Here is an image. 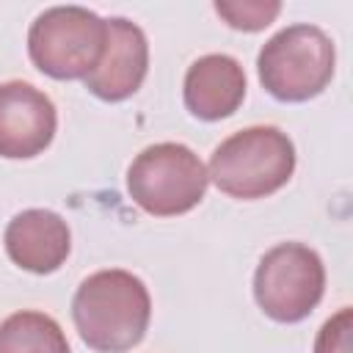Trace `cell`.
Listing matches in <instances>:
<instances>
[{
    "instance_id": "7a4b0ae2",
    "label": "cell",
    "mask_w": 353,
    "mask_h": 353,
    "mask_svg": "<svg viewBox=\"0 0 353 353\" xmlns=\"http://www.w3.org/2000/svg\"><path fill=\"white\" fill-rule=\"evenodd\" d=\"M295 171V146L270 124L245 127L221 141L210 157V179L232 199H265Z\"/></svg>"
},
{
    "instance_id": "52a82bcc",
    "label": "cell",
    "mask_w": 353,
    "mask_h": 353,
    "mask_svg": "<svg viewBox=\"0 0 353 353\" xmlns=\"http://www.w3.org/2000/svg\"><path fill=\"white\" fill-rule=\"evenodd\" d=\"M58 127L52 99L30 83H0V157L25 160L41 154Z\"/></svg>"
},
{
    "instance_id": "4fadbf2b",
    "label": "cell",
    "mask_w": 353,
    "mask_h": 353,
    "mask_svg": "<svg viewBox=\"0 0 353 353\" xmlns=\"http://www.w3.org/2000/svg\"><path fill=\"white\" fill-rule=\"evenodd\" d=\"M350 331H353V309L345 306L334 317H328L317 331L314 353H350Z\"/></svg>"
},
{
    "instance_id": "8fae6325",
    "label": "cell",
    "mask_w": 353,
    "mask_h": 353,
    "mask_svg": "<svg viewBox=\"0 0 353 353\" xmlns=\"http://www.w3.org/2000/svg\"><path fill=\"white\" fill-rule=\"evenodd\" d=\"M0 353H72L63 328L44 312L22 309L0 323Z\"/></svg>"
},
{
    "instance_id": "ba28073f",
    "label": "cell",
    "mask_w": 353,
    "mask_h": 353,
    "mask_svg": "<svg viewBox=\"0 0 353 353\" xmlns=\"http://www.w3.org/2000/svg\"><path fill=\"white\" fill-rule=\"evenodd\" d=\"M105 22H108L105 52L97 69L85 77V88L105 102H121L132 97L146 77L149 41L146 33L124 17H113Z\"/></svg>"
},
{
    "instance_id": "8992f818",
    "label": "cell",
    "mask_w": 353,
    "mask_h": 353,
    "mask_svg": "<svg viewBox=\"0 0 353 353\" xmlns=\"http://www.w3.org/2000/svg\"><path fill=\"white\" fill-rule=\"evenodd\" d=\"M325 292V268L314 248L279 243L256 265L254 295L259 309L276 323L303 320Z\"/></svg>"
},
{
    "instance_id": "9c48e42d",
    "label": "cell",
    "mask_w": 353,
    "mask_h": 353,
    "mask_svg": "<svg viewBox=\"0 0 353 353\" xmlns=\"http://www.w3.org/2000/svg\"><path fill=\"white\" fill-rule=\"evenodd\" d=\"M3 243L14 265L44 276L58 270L66 262L72 248V232L58 212L33 207V210L17 212L8 221Z\"/></svg>"
},
{
    "instance_id": "277c9868",
    "label": "cell",
    "mask_w": 353,
    "mask_h": 353,
    "mask_svg": "<svg viewBox=\"0 0 353 353\" xmlns=\"http://www.w3.org/2000/svg\"><path fill=\"white\" fill-rule=\"evenodd\" d=\"M108 39V22L83 6L44 8L28 30V52L39 72L55 80L88 77Z\"/></svg>"
},
{
    "instance_id": "6da1fadb",
    "label": "cell",
    "mask_w": 353,
    "mask_h": 353,
    "mask_svg": "<svg viewBox=\"0 0 353 353\" xmlns=\"http://www.w3.org/2000/svg\"><path fill=\"white\" fill-rule=\"evenodd\" d=\"M152 317L146 284L121 268L97 270L80 281L72 298V320L80 339L99 353H124L135 347Z\"/></svg>"
},
{
    "instance_id": "5b68a950",
    "label": "cell",
    "mask_w": 353,
    "mask_h": 353,
    "mask_svg": "<svg viewBox=\"0 0 353 353\" xmlns=\"http://www.w3.org/2000/svg\"><path fill=\"white\" fill-rule=\"evenodd\" d=\"M207 168L201 157L174 141L152 143L127 168V190L132 201L157 218L193 210L207 193Z\"/></svg>"
},
{
    "instance_id": "3957f363",
    "label": "cell",
    "mask_w": 353,
    "mask_h": 353,
    "mask_svg": "<svg viewBox=\"0 0 353 353\" xmlns=\"http://www.w3.org/2000/svg\"><path fill=\"white\" fill-rule=\"evenodd\" d=\"M334 41L317 25H287L273 33L256 58V72L270 97L281 102H306L334 77Z\"/></svg>"
},
{
    "instance_id": "7c38bea8",
    "label": "cell",
    "mask_w": 353,
    "mask_h": 353,
    "mask_svg": "<svg viewBox=\"0 0 353 353\" xmlns=\"http://www.w3.org/2000/svg\"><path fill=\"white\" fill-rule=\"evenodd\" d=\"M215 11L226 19V25L237 30H262L268 28L279 11V0H215Z\"/></svg>"
},
{
    "instance_id": "30bf717a",
    "label": "cell",
    "mask_w": 353,
    "mask_h": 353,
    "mask_svg": "<svg viewBox=\"0 0 353 353\" xmlns=\"http://www.w3.org/2000/svg\"><path fill=\"white\" fill-rule=\"evenodd\" d=\"M185 105L196 119L218 121L232 116L245 97V72L237 58L210 52L190 63L185 74Z\"/></svg>"
}]
</instances>
